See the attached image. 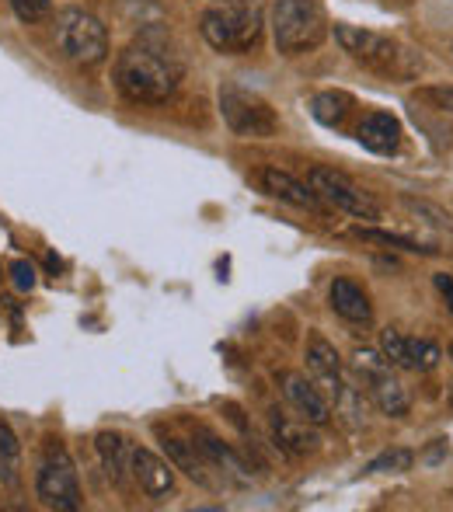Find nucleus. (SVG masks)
Here are the masks:
<instances>
[{
	"label": "nucleus",
	"mask_w": 453,
	"mask_h": 512,
	"mask_svg": "<svg viewBox=\"0 0 453 512\" xmlns=\"http://www.w3.org/2000/svg\"><path fill=\"white\" fill-rule=\"evenodd\" d=\"M366 391H370V401L384 411L387 418H405L408 411H412V398H408L405 384L391 373V363L366 373Z\"/></svg>",
	"instance_id": "14"
},
{
	"label": "nucleus",
	"mask_w": 453,
	"mask_h": 512,
	"mask_svg": "<svg viewBox=\"0 0 453 512\" xmlns=\"http://www.w3.org/2000/svg\"><path fill=\"white\" fill-rule=\"evenodd\" d=\"M307 185H311L314 192H318L321 203L342 209V213L356 216V220H380V206L377 199L370 196V192H363L356 182H352L349 175H342V171L335 168H311L307 171Z\"/></svg>",
	"instance_id": "8"
},
{
	"label": "nucleus",
	"mask_w": 453,
	"mask_h": 512,
	"mask_svg": "<svg viewBox=\"0 0 453 512\" xmlns=\"http://www.w3.org/2000/svg\"><path fill=\"white\" fill-rule=\"evenodd\" d=\"M412 464H415L412 450H387V453H380L377 460L366 464V474H405V471H412Z\"/></svg>",
	"instance_id": "25"
},
{
	"label": "nucleus",
	"mask_w": 453,
	"mask_h": 512,
	"mask_svg": "<svg viewBox=\"0 0 453 512\" xmlns=\"http://www.w3.org/2000/svg\"><path fill=\"white\" fill-rule=\"evenodd\" d=\"M129 474H133V485L154 502L168 499L175 492V467H171V460H161L147 446H133L129 450Z\"/></svg>",
	"instance_id": "10"
},
{
	"label": "nucleus",
	"mask_w": 453,
	"mask_h": 512,
	"mask_svg": "<svg viewBox=\"0 0 453 512\" xmlns=\"http://www.w3.org/2000/svg\"><path fill=\"white\" fill-rule=\"evenodd\" d=\"M450 401H453V387H450Z\"/></svg>",
	"instance_id": "31"
},
{
	"label": "nucleus",
	"mask_w": 453,
	"mask_h": 512,
	"mask_svg": "<svg viewBox=\"0 0 453 512\" xmlns=\"http://www.w3.org/2000/svg\"><path fill=\"white\" fill-rule=\"evenodd\" d=\"M450 359H453V342H450Z\"/></svg>",
	"instance_id": "30"
},
{
	"label": "nucleus",
	"mask_w": 453,
	"mask_h": 512,
	"mask_svg": "<svg viewBox=\"0 0 453 512\" xmlns=\"http://www.w3.org/2000/svg\"><path fill=\"white\" fill-rule=\"evenodd\" d=\"M192 443L203 450V457L213 464V471L217 474H227V478H234V481H241V485H248L251 481V471H248V464H244L241 457H237L234 450L224 443V439L217 436L213 429H206V425H192Z\"/></svg>",
	"instance_id": "13"
},
{
	"label": "nucleus",
	"mask_w": 453,
	"mask_h": 512,
	"mask_svg": "<svg viewBox=\"0 0 453 512\" xmlns=\"http://www.w3.org/2000/svg\"><path fill=\"white\" fill-rule=\"evenodd\" d=\"M352 234L366 244H384V248H394V251H412V255H440V248L433 244H422L415 237H405V234H391V230H373V227H356Z\"/></svg>",
	"instance_id": "23"
},
{
	"label": "nucleus",
	"mask_w": 453,
	"mask_h": 512,
	"mask_svg": "<svg viewBox=\"0 0 453 512\" xmlns=\"http://www.w3.org/2000/svg\"><path fill=\"white\" fill-rule=\"evenodd\" d=\"M307 370H311L314 384L321 387V394L335 391L342 380V356L325 335H311L307 342Z\"/></svg>",
	"instance_id": "18"
},
{
	"label": "nucleus",
	"mask_w": 453,
	"mask_h": 512,
	"mask_svg": "<svg viewBox=\"0 0 453 512\" xmlns=\"http://www.w3.org/2000/svg\"><path fill=\"white\" fill-rule=\"evenodd\" d=\"M7 4H11L14 18H18L21 25H35V21L53 14V0H7Z\"/></svg>",
	"instance_id": "26"
},
{
	"label": "nucleus",
	"mask_w": 453,
	"mask_h": 512,
	"mask_svg": "<svg viewBox=\"0 0 453 512\" xmlns=\"http://www.w3.org/2000/svg\"><path fill=\"white\" fill-rule=\"evenodd\" d=\"M11 283L18 286L21 293L35 290V283H39V272H35V265L28 262V258H14V262H11Z\"/></svg>",
	"instance_id": "27"
},
{
	"label": "nucleus",
	"mask_w": 453,
	"mask_h": 512,
	"mask_svg": "<svg viewBox=\"0 0 453 512\" xmlns=\"http://www.w3.org/2000/svg\"><path fill=\"white\" fill-rule=\"evenodd\" d=\"M328 300H332V310L349 324H370L373 321V304L366 297L363 286H356L352 279H335L332 290H328Z\"/></svg>",
	"instance_id": "20"
},
{
	"label": "nucleus",
	"mask_w": 453,
	"mask_h": 512,
	"mask_svg": "<svg viewBox=\"0 0 453 512\" xmlns=\"http://www.w3.org/2000/svg\"><path fill=\"white\" fill-rule=\"evenodd\" d=\"M352 108H356V98H352L349 91L328 88V91H318V95L311 98V115L328 129H339L342 122L352 115Z\"/></svg>",
	"instance_id": "21"
},
{
	"label": "nucleus",
	"mask_w": 453,
	"mask_h": 512,
	"mask_svg": "<svg viewBox=\"0 0 453 512\" xmlns=\"http://www.w3.org/2000/svg\"><path fill=\"white\" fill-rule=\"evenodd\" d=\"M56 46L67 56L74 67L95 70L109 60V28L102 18H95L91 11L70 7L56 21Z\"/></svg>",
	"instance_id": "6"
},
{
	"label": "nucleus",
	"mask_w": 453,
	"mask_h": 512,
	"mask_svg": "<svg viewBox=\"0 0 453 512\" xmlns=\"http://www.w3.org/2000/svg\"><path fill=\"white\" fill-rule=\"evenodd\" d=\"M380 356L408 373H433L443 359V349L429 338H408L398 328L380 331Z\"/></svg>",
	"instance_id": "9"
},
{
	"label": "nucleus",
	"mask_w": 453,
	"mask_h": 512,
	"mask_svg": "<svg viewBox=\"0 0 453 512\" xmlns=\"http://www.w3.org/2000/svg\"><path fill=\"white\" fill-rule=\"evenodd\" d=\"M157 436H161V446H164V453H168V460H171V467H175V471L189 474V478L196 481V485H203V488H217L213 464L203 457V450H199L192 439H182V436H175V432H168V429H157Z\"/></svg>",
	"instance_id": "12"
},
{
	"label": "nucleus",
	"mask_w": 453,
	"mask_h": 512,
	"mask_svg": "<svg viewBox=\"0 0 453 512\" xmlns=\"http://www.w3.org/2000/svg\"><path fill=\"white\" fill-rule=\"evenodd\" d=\"M112 81L126 102L164 105L182 84V60L154 35H140L119 53L112 67Z\"/></svg>",
	"instance_id": "1"
},
{
	"label": "nucleus",
	"mask_w": 453,
	"mask_h": 512,
	"mask_svg": "<svg viewBox=\"0 0 453 512\" xmlns=\"http://www.w3.org/2000/svg\"><path fill=\"white\" fill-rule=\"evenodd\" d=\"M279 391H283V398L290 401L293 411H297L304 422H311V425L332 422V405H328V398L321 394V387L314 384V380H307L304 373L283 370L279 373Z\"/></svg>",
	"instance_id": "11"
},
{
	"label": "nucleus",
	"mask_w": 453,
	"mask_h": 512,
	"mask_svg": "<svg viewBox=\"0 0 453 512\" xmlns=\"http://www.w3.org/2000/svg\"><path fill=\"white\" fill-rule=\"evenodd\" d=\"M95 450H98V460H102L105 478H109L115 488H126L129 481H133V474H129V450H133V446L126 443V436H119V432H98Z\"/></svg>",
	"instance_id": "19"
},
{
	"label": "nucleus",
	"mask_w": 453,
	"mask_h": 512,
	"mask_svg": "<svg viewBox=\"0 0 453 512\" xmlns=\"http://www.w3.org/2000/svg\"><path fill=\"white\" fill-rule=\"evenodd\" d=\"M269 429H272V439H276L279 450L293 453V457L314 453L321 443L311 422H304V418H286V415H279V411H272L269 415Z\"/></svg>",
	"instance_id": "17"
},
{
	"label": "nucleus",
	"mask_w": 453,
	"mask_h": 512,
	"mask_svg": "<svg viewBox=\"0 0 453 512\" xmlns=\"http://www.w3.org/2000/svg\"><path fill=\"white\" fill-rule=\"evenodd\" d=\"M328 18L318 0H276L272 4V39L283 56H304L325 42Z\"/></svg>",
	"instance_id": "4"
},
{
	"label": "nucleus",
	"mask_w": 453,
	"mask_h": 512,
	"mask_svg": "<svg viewBox=\"0 0 453 512\" xmlns=\"http://www.w3.org/2000/svg\"><path fill=\"white\" fill-rule=\"evenodd\" d=\"M199 32L217 53L244 56L262 42L265 32V14L251 0H234V4H213L210 11L199 18Z\"/></svg>",
	"instance_id": "3"
},
{
	"label": "nucleus",
	"mask_w": 453,
	"mask_h": 512,
	"mask_svg": "<svg viewBox=\"0 0 453 512\" xmlns=\"http://www.w3.org/2000/svg\"><path fill=\"white\" fill-rule=\"evenodd\" d=\"M433 286H436V293L443 297V304H447V310L453 314V276H447V272H436V276H433Z\"/></svg>",
	"instance_id": "29"
},
{
	"label": "nucleus",
	"mask_w": 453,
	"mask_h": 512,
	"mask_svg": "<svg viewBox=\"0 0 453 512\" xmlns=\"http://www.w3.org/2000/svg\"><path fill=\"white\" fill-rule=\"evenodd\" d=\"M335 42L342 46V53H349L356 63H363L366 70L380 77H391V81H415L422 74V56L415 49L401 46L398 39L384 32H373V28L359 25H335Z\"/></svg>",
	"instance_id": "2"
},
{
	"label": "nucleus",
	"mask_w": 453,
	"mask_h": 512,
	"mask_svg": "<svg viewBox=\"0 0 453 512\" xmlns=\"http://www.w3.org/2000/svg\"><path fill=\"white\" fill-rule=\"evenodd\" d=\"M401 206L408 209L412 216H419L422 223H429V227H443V230H450L453 227V220H450V213L443 206H436V203H429V199H412V196H401Z\"/></svg>",
	"instance_id": "24"
},
{
	"label": "nucleus",
	"mask_w": 453,
	"mask_h": 512,
	"mask_svg": "<svg viewBox=\"0 0 453 512\" xmlns=\"http://www.w3.org/2000/svg\"><path fill=\"white\" fill-rule=\"evenodd\" d=\"M262 189L269 192L272 199L279 203H290L297 209H307V213H321V199L311 185H304L300 178H293L290 171H279V168H262Z\"/></svg>",
	"instance_id": "15"
},
{
	"label": "nucleus",
	"mask_w": 453,
	"mask_h": 512,
	"mask_svg": "<svg viewBox=\"0 0 453 512\" xmlns=\"http://www.w3.org/2000/svg\"><path fill=\"white\" fill-rule=\"evenodd\" d=\"M359 147H366L370 154H398L401 147V122L391 112H366L363 122L356 129Z\"/></svg>",
	"instance_id": "16"
},
{
	"label": "nucleus",
	"mask_w": 453,
	"mask_h": 512,
	"mask_svg": "<svg viewBox=\"0 0 453 512\" xmlns=\"http://www.w3.org/2000/svg\"><path fill=\"white\" fill-rule=\"evenodd\" d=\"M422 98L433 108H440V112H453V88H426Z\"/></svg>",
	"instance_id": "28"
},
{
	"label": "nucleus",
	"mask_w": 453,
	"mask_h": 512,
	"mask_svg": "<svg viewBox=\"0 0 453 512\" xmlns=\"http://www.w3.org/2000/svg\"><path fill=\"white\" fill-rule=\"evenodd\" d=\"M0 485L4 488L21 485V443L4 418H0Z\"/></svg>",
	"instance_id": "22"
},
{
	"label": "nucleus",
	"mask_w": 453,
	"mask_h": 512,
	"mask_svg": "<svg viewBox=\"0 0 453 512\" xmlns=\"http://www.w3.org/2000/svg\"><path fill=\"white\" fill-rule=\"evenodd\" d=\"M35 499L53 512H77L84 506L81 478L70 450L60 439L49 436L39 453V471H35Z\"/></svg>",
	"instance_id": "5"
},
{
	"label": "nucleus",
	"mask_w": 453,
	"mask_h": 512,
	"mask_svg": "<svg viewBox=\"0 0 453 512\" xmlns=\"http://www.w3.org/2000/svg\"><path fill=\"white\" fill-rule=\"evenodd\" d=\"M220 115L230 126V133L248 136V140H269L279 129V115L265 98L255 91H244L237 84H224L220 88Z\"/></svg>",
	"instance_id": "7"
}]
</instances>
